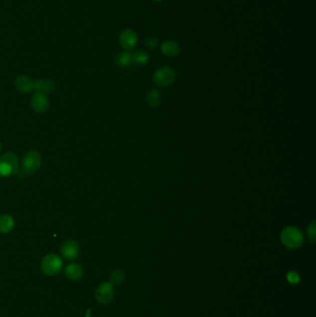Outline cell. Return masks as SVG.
Listing matches in <instances>:
<instances>
[{
  "label": "cell",
  "instance_id": "obj_17",
  "mask_svg": "<svg viewBox=\"0 0 316 317\" xmlns=\"http://www.w3.org/2000/svg\"><path fill=\"white\" fill-rule=\"evenodd\" d=\"M151 60L150 54L145 50H139L135 54H133V62L139 66H145Z\"/></svg>",
  "mask_w": 316,
  "mask_h": 317
},
{
  "label": "cell",
  "instance_id": "obj_15",
  "mask_svg": "<svg viewBox=\"0 0 316 317\" xmlns=\"http://www.w3.org/2000/svg\"><path fill=\"white\" fill-rule=\"evenodd\" d=\"M146 103L151 108H157L161 103V95L158 89L152 88L146 95Z\"/></svg>",
  "mask_w": 316,
  "mask_h": 317
},
{
  "label": "cell",
  "instance_id": "obj_22",
  "mask_svg": "<svg viewBox=\"0 0 316 317\" xmlns=\"http://www.w3.org/2000/svg\"><path fill=\"white\" fill-rule=\"evenodd\" d=\"M152 1H154V2H159V1H161V0H152Z\"/></svg>",
  "mask_w": 316,
  "mask_h": 317
},
{
  "label": "cell",
  "instance_id": "obj_12",
  "mask_svg": "<svg viewBox=\"0 0 316 317\" xmlns=\"http://www.w3.org/2000/svg\"><path fill=\"white\" fill-rule=\"evenodd\" d=\"M160 51L165 56L169 58H173L176 57L180 52V46L176 41L166 40L160 46Z\"/></svg>",
  "mask_w": 316,
  "mask_h": 317
},
{
  "label": "cell",
  "instance_id": "obj_2",
  "mask_svg": "<svg viewBox=\"0 0 316 317\" xmlns=\"http://www.w3.org/2000/svg\"><path fill=\"white\" fill-rule=\"evenodd\" d=\"M20 160L13 152H7L0 156V177H9L19 172Z\"/></svg>",
  "mask_w": 316,
  "mask_h": 317
},
{
  "label": "cell",
  "instance_id": "obj_19",
  "mask_svg": "<svg viewBox=\"0 0 316 317\" xmlns=\"http://www.w3.org/2000/svg\"><path fill=\"white\" fill-rule=\"evenodd\" d=\"M144 46L149 49H154L158 46V41L155 36L150 35L144 39Z\"/></svg>",
  "mask_w": 316,
  "mask_h": 317
},
{
  "label": "cell",
  "instance_id": "obj_4",
  "mask_svg": "<svg viewBox=\"0 0 316 317\" xmlns=\"http://www.w3.org/2000/svg\"><path fill=\"white\" fill-rule=\"evenodd\" d=\"M62 260L59 255L50 253L47 254L41 261V270L42 272L49 277L58 275L62 269Z\"/></svg>",
  "mask_w": 316,
  "mask_h": 317
},
{
  "label": "cell",
  "instance_id": "obj_11",
  "mask_svg": "<svg viewBox=\"0 0 316 317\" xmlns=\"http://www.w3.org/2000/svg\"><path fill=\"white\" fill-rule=\"evenodd\" d=\"M56 89V84L52 80L36 79L33 81V90L44 94H50Z\"/></svg>",
  "mask_w": 316,
  "mask_h": 317
},
{
  "label": "cell",
  "instance_id": "obj_16",
  "mask_svg": "<svg viewBox=\"0 0 316 317\" xmlns=\"http://www.w3.org/2000/svg\"><path fill=\"white\" fill-rule=\"evenodd\" d=\"M14 219L9 214H2L0 215V233L7 234L13 229Z\"/></svg>",
  "mask_w": 316,
  "mask_h": 317
},
{
  "label": "cell",
  "instance_id": "obj_8",
  "mask_svg": "<svg viewBox=\"0 0 316 317\" xmlns=\"http://www.w3.org/2000/svg\"><path fill=\"white\" fill-rule=\"evenodd\" d=\"M138 34L132 29H125L121 33L119 37L120 45L126 51L135 48L138 44Z\"/></svg>",
  "mask_w": 316,
  "mask_h": 317
},
{
  "label": "cell",
  "instance_id": "obj_21",
  "mask_svg": "<svg viewBox=\"0 0 316 317\" xmlns=\"http://www.w3.org/2000/svg\"><path fill=\"white\" fill-rule=\"evenodd\" d=\"M2 151V144H1V142H0V152Z\"/></svg>",
  "mask_w": 316,
  "mask_h": 317
},
{
  "label": "cell",
  "instance_id": "obj_6",
  "mask_svg": "<svg viewBox=\"0 0 316 317\" xmlns=\"http://www.w3.org/2000/svg\"><path fill=\"white\" fill-rule=\"evenodd\" d=\"M96 300L100 304H110L114 296L113 285L111 282H103L96 290Z\"/></svg>",
  "mask_w": 316,
  "mask_h": 317
},
{
  "label": "cell",
  "instance_id": "obj_9",
  "mask_svg": "<svg viewBox=\"0 0 316 317\" xmlns=\"http://www.w3.org/2000/svg\"><path fill=\"white\" fill-rule=\"evenodd\" d=\"M31 107L34 112L43 113L46 112L49 108V100L44 93L35 91L31 98Z\"/></svg>",
  "mask_w": 316,
  "mask_h": 317
},
{
  "label": "cell",
  "instance_id": "obj_7",
  "mask_svg": "<svg viewBox=\"0 0 316 317\" xmlns=\"http://www.w3.org/2000/svg\"><path fill=\"white\" fill-rule=\"evenodd\" d=\"M60 254L68 261H73L79 256L80 246L75 240L68 239L60 246Z\"/></svg>",
  "mask_w": 316,
  "mask_h": 317
},
{
  "label": "cell",
  "instance_id": "obj_14",
  "mask_svg": "<svg viewBox=\"0 0 316 317\" xmlns=\"http://www.w3.org/2000/svg\"><path fill=\"white\" fill-rule=\"evenodd\" d=\"M115 63L119 68H122V69H127V68L132 66L134 64L133 54L128 52V51H123V52L119 53L115 58Z\"/></svg>",
  "mask_w": 316,
  "mask_h": 317
},
{
  "label": "cell",
  "instance_id": "obj_10",
  "mask_svg": "<svg viewBox=\"0 0 316 317\" xmlns=\"http://www.w3.org/2000/svg\"><path fill=\"white\" fill-rule=\"evenodd\" d=\"M15 87L19 92L28 94L33 91V81L27 75H20L15 80Z\"/></svg>",
  "mask_w": 316,
  "mask_h": 317
},
{
  "label": "cell",
  "instance_id": "obj_5",
  "mask_svg": "<svg viewBox=\"0 0 316 317\" xmlns=\"http://www.w3.org/2000/svg\"><path fill=\"white\" fill-rule=\"evenodd\" d=\"M176 79V73L171 67H160L153 74V81L158 86L167 87L174 83Z\"/></svg>",
  "mask_w": 316,
  "mask_h": 317
},
{
  "label": "cell",
  "instance_id": "obj_1",
  "mask_svg": "<svg viewBox=\"0 0 316 317\" xmlns=\"http://www.w3.org/2000/svg\"><path fill=\"white\" fill-rule=\"evenodd\" d=\"M280 239L282 244L290 250H298L303 245L304 236L300 228L290 225L286 226L280 234Z\"/></svg>",
  "mask_w": 316,
  "mask_h": 317
},
{
  "label": "cell",
  "instance_id": "obj_20",
  "mask_svg": "<svg viewBox=\"0 0 316 317\" xmlns=\"http://www.w3.org/2000/svg\"><path fill=\"white\" fill-rule=\"evenodd\" d=\"M316 223L314 221L308 225L307 227V236L312 242H316Z\"/></svg>",
  "mask_w": 316,
  "mask_h": 317
},
{
  "label": "cell",
  "instance_id": "obj_13",
  "mask_svg": "<svg viewBox=\"0 0 316 317\" xmlns=\"http://www.w3.org/2000/svg\"><path fill=\"white\" fill-rule=\"evenodd\" d=\"M65 276L71 280L77 281L83 278L84 269L80 264L75 263L68 264L65 268Z\"/></svg>",
  "mask_w": 316,
  "mask_h": 317
},
{
  "label": "cell",
  "instance_id": "obj_3",
  "mask_svg": "<svg viewBox=\"0 0 316 317\" xmlns=\"http://www.w3.org/2000/svg\"><path fill=\"white\" fill-rule=\"evenodd\" d=\"M42 165V157L36 151H28L23 155L21 168L22 172L26 174H33L37 172Z\"/></svg>",
  "mask_w": 316,
  "mask_h": 317
},
{
  "label": "cell",
  "instance_id": "obj_18",
  "mask_svg": "<svg viewBox=\"0 0 316 317\" xmlns=\"http://www.w3.org/2000/svg\"><path fill=\"white\" fill-rule=\"evenodd\" d=\"M110 279H111V283L112 285L118 286V285L123 284L125 280V272L122 271L120 269H116V270L112 272Z\"/></svg>",
  "mask_w": 316,
  "mask_h": 317
}]
</instances>
